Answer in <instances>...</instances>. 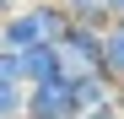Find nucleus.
I'll use <instances>...</instances> for the list:
<instances>
[{"mask_svg":"<svg viewBox=\"0 0 124 119\" xmlns=\"http://www.w3.org/2000/svg\"><path fill=\"white\" fill-rule=\"evenodd\" d=\"M70 27V16L54 6V0H22V11H11L0 22V49L6 54H27V49H43V43H59Z\"/></svg>","mask_w":124,"mask_h":119,"instance_id":"nucleus-1","label":"nucleus"},{"mask_svg":"<svg viewBox=\"0 0 124 119\" xmlns=\"http://www.w3.org/2000/svg\"><path fill=\"white\" fill-rule=\"evenodd\" d=\"M54 54H59V70L65 76H97L102 70V33L86 27V22H70L65 38L54 43Z\"/></svg>","mask_w":124,"mask_h":119,"instance_id":"nucleus-2","label":"nucleus"},{"mask_svg":"<svg viewBox=\"0 0 124 119\" xmlns=\"http://www.w3.org/2000/svg\"><path fill=\"white\" fill-rule=\"evenodd\" d=\"M22 119H81L76 92H70V76L27 87V114H22Z\"/></svg>","mask_w":124,"mask_h":119,"instance_id":"nucleus-3","label":"nucleus"},{"mask_svg":"<svg viewBox=\"0 0 124 119\" xmlns=\"http://www.w3.org/2000/svg\"><path fill=\"white\" fill-rule=\"evenodd\" d=\"M70 92H76V108H81V114L113 103V81H108L102 70H97V76H70Z\"/></svg>","mask_w":124,"mask_h":119,"instance_id":"nucleus-4","label":"nucleus"},{"mask_svg":"<svg viewBox=\"0 0 124 119\" xmlns=\"http://www.w3.org/2000/svg\"><path fill=\"white\" fill-rule=\"evenodd\" d=\"M59 54H54V43H43V49H27L22 54V81L27 87H38V81H59Z\"/></svg>","mask_w":124,"mask_h":119,"instance_id":"nucleus-5","label":"nucleus"},{"mask_svg":"<svg viewBox=\"0 0 124 119\" xmlns=\"http://www.w3.org/2000/svg\"><path fill=\"white\" fill-rule=\"evenodd\" d=\"M102 76L119 87L124 81V22H108L102 27Z\"/></svg>","mask_w":124,"mask_h":119,"instance_id":"nucleus-6","label":"nucleus"},{"mask_svg":"<svg viewBox=\"0 0 124 119\" xmlns=\"http://www.w3.org/2000/svg\"><path fill=\"white\" fill-rule=\"evenodd\" d=\"M54 6L65 11L70 22H86V27H97V33L113 22V16H108V0H54Z\"/></svg>","mask_w":124,"mask_h":119,"instance_id":"nucleus-7","label":"nucleus"},{"mask_svg":"<svg viewBox=\"0 0 124 119\" xmlns=\"http://www.w3.org/2000/svg\"><path fill=\"white\" fill-rule=\"evenodd\" d=\"M0 87H27L22 81V54H6V49H0Z\"/></svg>","mask_w":124,"mask_h":119,"instance_id":"nucleus-8","label":"nucleus"},{"mask_svg":"<svg viewBox=\"0 0 124 119\" xmlns=\"http://www.w3.org/2000/svg\"><path fill=\"white\" fill-rule=\"evenodd\" d=\"M81 119H124V114H119L113 103H102V108H92V114H81Z\"/></svg>","mask_w":124,"mask_h":119,"instance_id":"nucleus-9","label":"nucleus"},{"mask_svg":"<svg viewBox=\"0 0 124 119\" xmlns=\"http://www.w3.org/2000/svg\"><path fill=\"white\" fill-rule=\"evenodd\" d=\"M11 11H22V0H0V22H6Z\"/></svg>","mask_w":124,"mask_h":119,"instance_id":"nucleus-10","label":"nucleus"},{"mask_svg":"<svg viewBox=\"0 0 124 119\" xmlns=\"http://www.w3.org/2000/svg\"><path fill=\"white\" fill-rule=\"evenodd\" d=\"M108 16H113V22H124V0H108Z\"/></svg>","mask_w":124,"mask_h":119,"instance_id":"nucleus-11","label":"nucleus"},{"mask_svg":"<svg viewBox=\"0 0 124 119\" xmlns=\"http://www.w3.org/2000/svg\"><path fill=\"white\" fill-rule=\"evenodd\" d=\"M119 87H124V81H119Z\"/></svg>","mask_w":124,"mask_h":119,"instance_id":"nucleus-12","label":"nucleus"}]
</instances>
